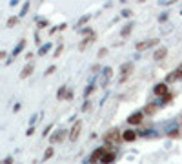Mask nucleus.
I'll return each instance as SVG.
<instances>
[{
    "mask_svg": "<svg viewBox=\"0 0 182 164\" xmlns=\"http://www.w3.org/2000/svg\"><path fill=\"white\" fill-rule=\"evenodd\" d=\"M17 22H18L17 18H9V20H7V26L11 27V26H15V24H17Z\"/></svg>",
    "mask_w": 182,
    "mask_h": 164,
    "instance_id": "15",
    "label": "nucleus"
},
{
    "mask_svg": "<svg viewBox=\"0 0 182 164\" xmlns=\"http://www.w3.org/2000/svg\"><path fill=\"white\" fill-rule=\"evenodd\" d=\"M53 71H55V66H51V68H49V69H47V71H46V75H51V73H53Z\"/></svg>",
    "mask_w": 182,
    "mask_h": 164,
    "instance_id": "18",
    "label": "nucleus"
},
{
    "mask_svg": "<svg viewBox=\"0 0 182 164\" xmlns=\"http://www.w3.org/2000/svg\"><path fill=\"white\" fill-rule=\"evenodd\" d=\"M31 73H33V66H31V64H27L26 68L22 69V73H20V79H27V77H29Z\"/></svg>",
    "mask_w": 182,
    "mask_h": 164,
    "instance_id": "10",
    "label": "nucleus"
},
{
    "mask_svg": "<svg viewBox=\"0 0 182 164\" xmlns=\"http://www.w3.org/2000/svg\"><path fill=\"white\" fill-rule=\"evenodd\" d=\"M153 93H155V95H160V97H166V95H168V84H166V82L157 84V86L153 87Z\"/></svg>",
    "mask_w": 182,
    "mask_h": 164,
    "instance_id": "5",
    "label": "nucleus"
},
{
    "mask_svg": "<svg viewBox=\"0 0 182 164\" xmlns=\"http://www.w3.org/2000/svg\"><path fill=\"white\" fill-rule=\"evenodd\" d=\"M11 162H13V159H11V157H7V159L4 160V164H11Z\"/></svg>",
    "mask_w": 182,
    "mask_h": 164,
    "instance_id": "22",
    "label": "nucleus"
},
{
    "mask_svg": "<svg viewBox=\"0 0 182 164\" xmlns=\"http://www.w3.org/2000/svg\"><path fill=\"white\" fill-rule=\"evenodd\" d=\"M169 137H178V131H177V129H175V131H171Z\"/></svg>",
    "mask_w": 182,
    "mask_h": 164,
    "instance_id": "21",
    "label": "nucleus"
},
{
    "mask_svg": "<svg viewBox=\"0 0 182 164\" xmlns=\"http://www.w3.org/2000/svg\"><path fill=\"white\" fill-rule=\"evenodd\" d=\"M51 155H53V148H49V150H47V151H46V159H49V157H51Z\"/></svg>",
    "mask_w": 182,
    "mask_h": 164,
    "instance_id": "16",
    "label": "nucleus"
},
{
    "mask_svg": "<svg viewBox=\"0 0 182 164\" xmlns=\"http://www.w3.org/2000/svg\"><path fill=\"white\" fill-rule=\"evenodd\" d=\"M93 38H95V33H91V35H89L88 38H84V40H82V44H80V49H84V48L88 46V44H89V42H91Z\"/></svg>",
    "mask_w": 182,
    "mask_h": 164,
    "instance_id": "12",
    "label": "nucleus"
},
{
    "mask_svg": "<svg viewBox=\"0 0 182 164\" xmlns=\"http://www.w3.org/2000/svg\"><path fill=\"white\" fill-rule=\"evenodd\" d=\"M146 111H147V113H153V111H155V106H149V108L146 109Z\"/></svg>",
    "mask_w": 182,
    "mask_h": 164,
    "instance_id": "20",
    "label": "nucleus"
},
{
    "mask_svg": "<svg viewBox=\"0 0 182 164\" xmlns=\"http://www.w3.org/2000/svg\"><path fill=\"white\" fill-rule=\"evenodd\" d=\"M158 42H160L158 38H151V40H144V42H138V44H137V49H138V51H144V49L151 48V46H157Z\"/></svg>",
    "mask_w": 182,
    "mask_h": 164,
    "instance_id": "3",
    "label": "nucleus"
},
{
    "mask_svg": "<svg viewBox=\"0 0 182 164\" xmlns=\"http://www.w3.org/2000/svg\"><path fill=\"white\" fill-rule=\"evenodd\" d=\"M106 155V148H97L93 153H91V157H89V162H99L102 160V157Z\"/></svg>",
    "mask_w": 182,
    "mask_h": 164,
    "instance_id": "4",
    "label": "nucleus"
},
{
    "mask_svg": "<svg viewBox=\"0 0 182 164\" xmlns=\"http://www.w3.org/2000/svg\"><path fill=\"white\" fill-rule=\"evenodd\" d=\"M131 69H133V66H131L129 62L122 66V71H120V80H122V82L127 79V77H129V71H131Z\"/></svg>",
    "mask_w": 182,
    "mask_h": 164,
    "instance_id": "6",
    "label": "nucleus"
},
{
    "mask_svg": "<svg viewBox=\"0 0 182 164\" xmlns=\"http://www.w3.org/2000/svg\"><path fill=\"white\" fill-rule=\"evenodd\" d=\"M80 131H82V122H80V120H77V122L73 124L71 131H69V139H71V140H77L78 135H80Z\"/></svg>",
    "mask_w": 182,
    "mask_h": 164,
    "instance_id": "2",
    "label": "nucleus"
},
{
    "mask_svg": "<svg viewBox=\"0 0 182 164\" xmlns=\"http://www.w3.org/2000/svg\"><path fill=\"white\" fill-rule=\"evenodd\" d=\"M135 139H137V131H133V129H127L122 133V140H126V142H133Z\"/></svg>",
    "mask_w": 182,
    "mask_h": 164,
    "instance_id": "7",
    "label": "nucleus"
},
{
    "mask_svg": "<svg viewBox=\"0 0 182 164\" xmlns=\"http://www.w3.org/2000/svg\"><path fill=\"white\" fill-rule=\"evenodd\" d=\"M106 53H108V49H100V51H99V57H104Z\"/></svg>",
    "mask_w": 182,
    "mask_h": 164,
    "instance_id": "19",
    "label": "nucleus"
},
{
    "mask_svg": "<svg viewBox=\"0 0 182 164\" xmlns=\"http://www.w3.org/2000/svg\"><path fill=\"white\" fill-rule=\"evenodd\" d=\"M142 113H133V115H129V118H127V122H129L131 126H135V124H140L142 122Z\"/></svg>",
    "mask_w": 182,
    "mask_h": 164,
    "instance_id": "8",
    "label": "nucleus"
},
{
    "mask_svg": "<svg viewBox=\"0 0 182 164\" xmlns=\"http://www.w3.org/2000/svg\"><path fill=\"white\" fill-rule=\"evenodd\" d=\"M166 55H168V49H166V48H158V49L155 51V55H153V60H162Z\"/></svg>",
    "mask_w": 182,
    "mask_h": 164,
    "instance_id": "9",
    "label": "nucleus"
},
{
    "mask_svg": "<svg viewBox=\"0 0 182 164\" xmlns=\"http://www.w3.org/2000/svg\"><path fill=\"white\" fill-rule=\"evenodd\" d=\"M119 133H120V131H119V129H117V128H113V129H109V131H108V133H106V135H104V142H106V144H117V142H119V140H120V137H119Z\"/></svg>",
    "mask_w": 182,
    "mask_h": 164,
    "instance_id": "1",
    "label": "nucleus"
},
{
    "mask_svg": "<svg viewBox=\"0 0 182 164\" xmlns=\"http://www.w3.org/2000/svg\"><path fill=\"white\" fill-rule=\"evenodd\" d=\"M169 79H182V68H178L175 73H171V77Z\"/></svg>",
    "mask_w": 182,
    "mask_h": 164,
    "instance_id": "14",
    "label": "nucleus"
},
{
    "mask_svg": "<svg viewBox=\"0 0 182 164\" xmlns=\"http://www.w3.org/2000/svg\"><path fill=\"white\" fill-rule=\"evenodd\" d=\"M171 98H173V95H171V93H168V95L164 97V100H166V102H169V100H171Z\"/></svg>",
    "mask_w": 182,
    "mask_h": 164,
    "instance_id": "17",
    "label": "nucleus"
},
{
    "mask_svg": "<svg viewBox=\"0 0 182 164\" xmlns=\"http://www.w3.org/2000/svg\"><path fill=\"white\" fill-rule=\"evenodd\" d=\"M115 157H117L115 153H106V155L102 157V160H100V162H102V164H111V162L115 160Z\"/></svg>",
    "mask_w": 182,
    "mask_h": 164,
    "instance_id": "11",
    "label": "nucleus"
},
{
    "mask_svg": "<svg viewBox=\"0 0 182 164\" xmlns=\"http://www.w3.org/2000/svg\"><path fill=\"white\" fill-rule=\"evenodd\" d=\"M131 29H133V24H127V26H126V27L122 29V33H120V35H122V37H127V35H129V31H131Z\"/></svg>",
    "mask_w": 182,
    "mask_h": 164,
    "instance_id": "13",
    "label": "nucleus"
}]
</instances>
